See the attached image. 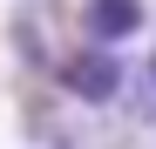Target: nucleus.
<instances>
[{
    "instance_id": "obj_1",
    "label": "nucleus",
    "mask_w": 156,
    "mask_h": 149,
    "mask_svg": "<svg viewBox=\"0 0 156 149\" xmlns=\"http://www.w3.org/2000/svg\"><path fill=\"white\" fill-rule=\"evenodd\" d=\"M55 81L75 95V102H115V88H122V61L109 54L102 41H88V47H75V54H61L55 61Z\"/></svg>"
},
{
    "instance_id": "obj_2",
    "label": "nucleus",
    "mask_w": 156,
    "mask_h": 149,
    "mask_svg": "<svg viewBox=\"0 0 156 149\" xmlns=\"http://www.w3.org/2000/svg\"><path fill=\"white\" fill-rule=\"evenodd\" d=\"M143 20H149V14H143V0H88V7H82V34L102 41V47H115V41L136 34Z\"/></svg>"
},
{
    "instance_id": "obj_3",
    "label": "nucleus",
    "mask_w": 156,
    "mask_h": 149,
    "mask_svg": "<svg viewBox=\"0 0 156 149\" xmlns=\"http://www.w3.org/2000/svg\"><path fill=\"white\" fill-rule=\"evenodd\" d=\"M149 88H156V54H149Z\"/></svg>"
}]
</instances>
